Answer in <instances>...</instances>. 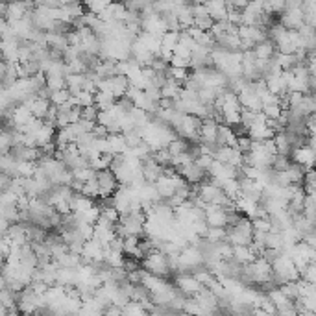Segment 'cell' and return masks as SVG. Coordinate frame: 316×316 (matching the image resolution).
Listing matches in <instances>:
<instances>
[{"mask_svg":"<svg viewBox=\"0 0 316 316\" xmlns=\"http://www.w3.org/2000/svg\"><path fill=\"white\" fill-rule=\"evenodd\" d=\"M279 25L283 28H287L288 32H298L305 25V17H303V10H285L279 15Z\"/></svg>","mask_w":316,"mask_h":316,"instance_id":"obj_4","label":"cell"},{"mask_svg":"<svg viewBox=\"0 0 316 316\" xmlns=\"http://www.w3.org/2000/svg\"><path fill=\"white\" fill-rule=\"evenodd\" d=\"M290 159L294 161V163H298V165H302L307 171L316 168V154L311 150V146L309 144L302 146V148H296V150L292 152Z\"/></svg>","mask_w":316,"mask_h":316,"instance_id":"obj_6","label":"cell"},{"mask_svg":"<svg viewBox=\"0 0 316 316\" xmlns=\"http://www.w3.org/2000/svg\"><path fill=\"white\" fill-rule=\"evenodd\" d=\"M94 96L96 94H92V92L89 91H80L78 94H76V100H78L80 107H89V106H94Z\"/></svg>","mask_w":316,"mask_h":316,"instance_id":"obj_17","label":"cell"},{"mask_svg":"<svg viewBox=\"0 0 316 316\" xmlns=\"http://www.w3.org/2000/svg\"><path fill=\"white\" fill-rule=\"evenodd\" d=\"M171 67H176V68H190V59H183V58H174L171 59Z\"/></svg>","mask_w":316,"mask_h":316,"instance_id":"obj_20","label":"cell"},{"mask_svg":"<svg viewBox=\"0 0 316 316\" xmlns=\"http://www.w3.org/2000/svg\"><path fill=\"white\" fill-rule=\"evenodd\" d=\"M115 104H117V98L113 96L111 92L98 91L96 96H94V106H96L100 111H107V109H111Z\"/></svg>","mask_w":316,"mask_h":316,"instance_id":"obj_12","label":"cell"},{"mask_svg":"<svg viewBox=\"0 0 316 316\" xmlns=\"http://www.w3.org/2000/svg\"><path fill=\"white\" fill-rule=\"evenodd\" d=\"M205 6H207L211 19H213L214 22L228 20V13H229L228 2H224V0H209V2H205Z\"/></svg>","mask_w":316,"mask_h":316,"instance_id":"obj_7","label":"cell"},{"mask_svg":"<svg viewBox=\"0 0 316 316\" xmlns=\"http://www.w3.org/2000/svg\"><path fill=\"white\" fill-rule=\"evenodd\" d=\"M218 130H220V122L216 118H204L202 120V128H200V142L216 146Z\"/></svg>","mask_w":316,"mask_h":316,"instance_id":"obj_5","label":"cell"},{"mask_svg":"<svg viewBox=\"0 0 316 316\" xmlns=\"http://www.w3.org/2000/svg\"><path fill=\"white\" fill-rule=\"evenodd\" d=\"M195 163L205 172V174H209L211 166H213V163H214V157L213 156H200V157H196Z\"/></svg>","mask_w":316,"mask_h":316,"instance_id":"obj_18","label":"cell"},{"mask_svg":"<svg viewBox=\"0 0 316 316\" xmlns=\"http://www.w3.org/2000/svg\"><path fill=\"white\" fill-rule=\"evenodd\" d=\"M70 98H72L70 91H68V89H63V91L52 92V96H50V102H52V106L61 107V106H65V104H67L68 100H70Z\"/></svg>","mask_w":316,"mask_h":316,"instance_id":"obj_15","label":"cell"},{"mask_svg":"<svg viewBox=\"0 0 316 316\" xmlns=\"http://www.w3.org/2000/svg\"><path fill=\"white\" fill-rule=\"evenodd\" d=\"M253 54H255V58H257L259 61H272V59L276 58L277 48H276V44L268 39V41H264V43H261V44H255Z\"/></svg>","mask_w":316,"mask_h":316,"instance_id":"obj_8","label":"cell"},{"mask_svg":"<svg viewBox=\"0 0 316 316\" xmlns=\"http://www.w3.org/2000/svg\"><path fill=\"white\" fill-rule=\"evenodd\" d=\"M94 200L87 198V196L83 195H74V198L70 200V209H72L74 214H83L87 213L91 207H94Z\"/></svg>","mask_w":316,"mask_h":316,"instance_id":"obj_10","label":"cell"},{"mask_svg":"<svg viewBox=\"0 0 316 316\" xmlns=\"http://www.w3.org/2000/svg\"><path fill=\"white\" fill-rule=\"evenodd\" d=\"M181 91H183V85L174 82L172 78H168L165 83H163V87H161V96L165 98V100H172V102H176V100H180Z\"/></svg>","mask_w":316,"mask_h":316,"instance_id":"obj_9","label":"cell"},{"mask_svg":"<svg viewBox=\"0 0 316 316\" xmlns=\"http://www.w3.org/2000/svg\"><path fill=\"white\" fill-rule=\"evenodd\" d=\"M142 263H144V268L152 274V276H166L168 270H171L168 257H166L161 250H154Z\"/></svg>","mask_w":316,"mask_h":316,"instance_id":"obj_1","label":"cell"},{"mask_svg":"<svg viewBox=\"0 0 316 316\" xmlns=\"http://www.w3.org/2000/svg\"><path fill=\"white\" fill-rule=\"evenodd\" d=\"M205 222L209 228H222L226 229L228 228V222H229V213L222 207H216L213 204H207L205 207Z\"/></svg>","mask_w":316,"mask_h":316,"instance_id":"obj_3","label":"cell"},{"mask_svg":"<svg viewBox=\"0 0 316 316\" xmlns=\"http://www.w3.org/2000/svg\"><path fill=\"white\" fill-rule=\"evenodd\" d=\"M190 10H192V15H195V20L211 17L209 10H207V6H205V2H195V4H190Z\"/></svg>","mask_w":316,"mask_h":316,"instance_id":"obj_16","label":"cell"},{"mask_svg":"<svg viewBox=\"0 0 316 316\" xmlns=\"http://www.w3.org/2000/svg\"><path fill=\"white\" fill-rule=\"evenodd\" d=\"M46 87L50 89V92L63 91L67 89V76H46Z\"/></svg>","mask_w":316,"mask_h":316,"instance_id":"obj_14","label":"cell"},{"mask_svg":"<svg viewBox=\"0 0 316 316\" xmlns=\"http://www.w3.org/2000/svg\"><path fill=\"white\" fill-rule=\"evenodd\" d=\"M226 238H228V231L222 228H209L207 229V233L204 235V240L209 244H220V242H226Z\"/></svg>","mask_w":316,"mask_h":316,"instance_id":"obj_13","label":"cell"},{"mask_svg":"<svg viewBox=\"0 0 316 316\" xmlns=\"http://www.w3.org/2000/svg\"><path fill=\"white\" fill-rule=\"evenodd\" d=\"M252 222H253V229H255V231H261V233H268V231L272 229L270 218H255V220H252Z\"/></svg>","mask_w":316,"mask_h":316,"instance_id":"obj_19","label":"cell"},{"mask_svg":"<svg viewBox=\"0 0 316 316\" xmlns=\"http://www.w3.org/2000/svg\"><path fill=\"white\" fill-rule=\"evenodd\" d=\"M96 180H98V187H100V198L106 202V200L113 198L115 196V192L118 190V187H120V183H118L117 176L113 174L109 168L107 171H102L96 174Z\"/></svg>","mask_w":316,"mask_h":316,"instance_id":"obj_2","label":"cell"},{"mask_svg":"<svg viewBox=\"0 0 316 316\" xmlns=\"http://www.w3.org/2000/svg\"><path fill=\"white\" fill-rule=\"evenodd\" d=\"M176 281H178V287H180L185 294H195V292L202 290V283H200L195 276H180Z\"/></svg>","mask_w":316,"mask_h":316,"instance_id":"obj_11","label":"cell"}]
</instances>
